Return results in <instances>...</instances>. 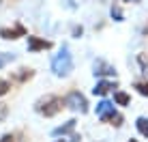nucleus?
<instances>
[{
	"instance_id": "ddd939ff",
	"label": "nucleus",
	"mask_w": 148,
	"mask_h": 142,
	"mask_svg": "<svg viewBox=\"0 0 148 142\" xmlns=\"http://www.w3.org/2000/svg\"><path fill=\"white\" fill-rule=\"evenodd\" d=\"M110 15L114 17V22H125V13H122V9H120L116 2L110 7Z\"/></svg>"
},
{
	"instance_id": "a211bd4d",
	"label": "nucleus",
	"mask_w": 148,
	"mask_h": 142,
	"mask_svg": "<svg viewBox=\"0 0 148 142\" xmlns=\"http://www.w3.org/2000/svg\"><path fill=\"white\" fill-rule=\"evenodd\" d=\"M122 121H125V116H122V114H116L114 119H112V123H110V125H114V127H120Z\"/></svg>"
},
{
	"instance_id": "5701e85b",
	"label": "nucleus",
	"mask_w": 148,
	"mask_h": 142,
	"mask_svg": "<svg viewBox=\"0 0 148 142\" xmlns=\"http://www.w3.org/2000/svg\"><path fill=\"white\" fill-rule=\"evenodd\" d=\"M120 2H140V0H120Z\"/></svg>"
},
{
	"instance_id": "bb28decb",
	"label": "nucleus",
	"mask_w": 148,
	"mask_h": 142,
	"mask_svg": "<svg viewBox=\"0 0 148 142\" xmlns=\"http://www.w3.org/2000/svg\"><path fill=\"white\" fill-rule=\"evenodd\" d=\"M129 142H137V140H133V138H131V140H129Z\"/></svg>"
},
{
	"instance_id": "9d476101",
	"label": "nucleus",
	"mask_w": 148,
	"mask_h": 142,
	"mask_svg": "<svg viewBox=\"0 0 148 142\" xmlns=\"http://www.w3.org/2000/svg\"><path fill=\"white\" fill-rule=\"evenodd\" d=\"M75 125H77V121L75 119H71V121H67L64 125H60V127H56L54 129V136H69V134H73V129H75Z\"/></svg>"
},
{
	"instance_id": "20e7f679",
	"label": "nucleus",
	"mask_w": 148,
	"mask_h": 142,
	"mask_svg": "<svg viewBox=\"0 0 148 142\" xmlns=\"http://www.w3.org/2000/svg\"><path fill=\"white\" fill-rule=\"evenodd\" d=\"M118 114L114 110V103L112 101H108V99H103V101H99L97 103V119L99 121H103V123H112V119Z\"/></svg>"
},
{
	"instance_id": "f3484780",
	"label": "nucleus",
	"mask_w": 148,
	"mask_h": 142,
	"mask_svg": "<svg viewBox=\"0 0 148 142\" xmlns=\"http://www.w3.org/2000/svg\"><path fill=\"white\" fill-rule=\"evenodd\" d=\"M7 114H9V105L7 103H0V123L7 119Z\"/></svg>"
},
{
	"instance_id": "aec40b11",
	"label": "nucleus",
	"mask_w": 148,
	"mask_h": 142,
	"mask_svg": "<svg viewBox=\"0 0 148 142\" xmlns=\"http://www.w3.org/2000/svg\"><path fill=\"white\" fill-rule=\"evenodd\" d=\"M0 142H15V136L13 134H4L2 138H0Z\"/></svg>"
},
{
	"instance_id": "b1692460",
	"label": "nucleus",
	"mask_w": 148,
	"mask_h": 142,
	"mask_svg": "<svg viewBox=\"0 0 148 142\" xmlns=\"http://www.w3.org/2000/svg\"><path fill=\"white\" fill-rule=\"evenodd\" d=\"M144 34H146V37H148V24H146V26H144Z\"/></svg>"
},
{
	"instance_id": "1a4fd4ad",
	"label": "nucleus",
	"mask_w": 148,
	"mask_h": 142,
	"mask_svg": "<svg viewBox=\"0 0 148 142\" xmlns=\"http://www.w3.org/2000/svg\"><path fill=\"white\" fill-rule=\"evenodd\" d=\"M114 88H116V82H110V80H99V82L95 84L92 93L99 95V97H105V95H108L110 90H114Z\"/></svg>"
},
{
	"instance_id": "39448f33",
	"label": "nucleus",
	"mask_w": 148,
	"mask_h": 142,
	"mask_svg": "<svg viewBox=\"0 0 148 142\" xmlns=\"http://www.w3.org/2000/svg\"><path fill=\"white\" fill-rule=\"evenodd\" d=\"M0 37L4 39V41H15V39H19V37H26V26L24 24H13L11 28H7V26H2L0 28Z\"/></svg>"
},
{
	"instance_id": "412c9836",
	"label": "nucleus",
	"mask_w": 148,
	"mask_h": 142,
	"mask_svg": "<svg viewBox=\"0 0 148 142\" xmlns=\"http://www.w3.org/2000/svg\"><path fill=\"white\" fill-rule=\"evenodd\" d=\"M82 32H84L82 26H73V37H82Z\"/></svg>"
},
{
	"instance_id": "2eb2a0df",
	"label": "nucleus",
	"mask_w": 148,
	"mask_h": 142,
	"mask_svg": "<svg viewBox=\"0 0 148 142\" xmlns=\"http://www.w3.org/2000/svg\"><path fill=\"white\" fill-rule=\"evenodd\" d=\"M11 60H15V54H11V52H2V54H0V69H2L4 65H9Z\"/></svg>"
},
{
	"instance_id": "9b49d317",
	"label": "nucleus",
	"mask_w": 148,
	"mask_h": 142,
	"mask_svg": "<svg viewBox=\"0 0 148 142\" xmlns=\"http://www.w3.org/2000/svg\"><path fill=\"white\" fill-rule=\"evenodd\" d=\"M114 103L116 105H129L131 103V97L125 93V90H116V93H114Z\"/></svg>"
},
{
	"instance_id": "f03ea898",
	"label": "nucleus",
	"mask_w": 148,
	"mask_h": 142,
	"mask_svg": "<svg viewBox=\"0 0 148 142\" xmlns=\"http://www.w3.org/2000/svg\"><path fill=\"white\" fill-rule=\"evenodd\" d=\"M52 71L58 78H64V75H69L71 71H73V56H71L69 48H62L60 54L52 60Z\"/></svg>"
},
{
	"instance_id": "dca6fc26",
	"label": "nucleus",
	"mask_w": 148,
	"mask_h": 142,
	"mask_svg": "<svg viewBox=\"0 0 148 142\" xmlns=\"http://www.w3.org/2000/svg\"><path fill=\"white\" fill-rule=\"evenodd\" d=\"M9 90H11V82H7V80L0 78V97H4Z\"/></svg>"
},
{
	"instance_id": "423d86ee",
	"label": "nucleus",
	"mask_w": 148,
	"mask_h": 142,
	"mask_svg": "<svg viewBox=\"0 0 148 142\" xmlns=\"http://www.w3.org/2000/svg\"><path fill=\"white\" fill-rule=\"evenodd\" d=\"M92 73H95V78H116V69L105 60H97Z\"/></svg>"
},
{
	"instance_id": "4468645a",
	"label": "nucleus",
	"mask_w": 148,
	"mask_h": 142,
	"mask_svg": "<svg viewBox=\"0 0 148 142\" xmlns=\"http://www.w3.org/2000/svg\"><path fill=\"white\" fill-rule=\"evenodd\" d=\"M133 88L142 95V97H148V80H140V82H135Z\"/></svg>"
},
{
	"instance_id": "f8f14e48",
	"label": "nucleus",
	"mask_w": 148,
	"mask_h": 142,
	"mask_svg": "<svg viewBox=\"0 0 148 142\" xmlns=\"http://www.w3.org/2000/svg\"><path fill=\"white\" fill-rule=\"evenodd\" d=\"M135 127H137V131H140L144 138H148V119L146 116H140V119L135 121Z\"/></svg>"
},
{
	"instance_id": "393cba45",
	"label": "nucleus",
	"mask_w": 148,
	"mask_h": 142,
	"mask_svg": "<svg viewBox=\"0 0 148 142\" xmlns=\"http://www.w3.org/2000/svg\"><path fill=\"white\" fill-rule=\"evenodd\" d=\"M0 2H17V0H0Z\"/></svg>"
},
{
	"instance_id": "4be33fe9",
	"label": "nucleus",
	"mask_w": 148,
	"mask_h": 142,
	"mask_svg": "<svg viewBox=\"0 0 148 142\" xmlns=\"http://www.w3.org/2000/svg\"><path fill=\"white\" fill-rule=\"evenodd\" d=\"M79 140H82L79 136H77V134H73V136H71V140H69V142H79Z\"/></svg>"
},
{
	"instance_id": "a878e982",
	"label": "nucleus",
	"mask_w": 148,
	"mask_h": 142,
	"mask_svg": "<svg viewBox=\"0 0 148 142\" xmlns=\"http://www.w3.org/2000/svg\"><path fill=\"white\" fill-rule=\"evenodd\" d=\"M56 142H69V140H56Z\"/></svg>"
},
{
	"instance_id": "0eeeda50",
	"label": "nucleus",
	"mask_w": 148,
	"mask_h": 142,
	"mask_svg": "<svg viewBox=\"0 0 148 142\" xmlns=\"http://www.w3.org/2000/svg\"><path fill=\"white\" fill-rule=\"evenodd\" d=\"M49 48H52V41L28 34V50H30V52H41V50H49Z\"/></svg>"
},
{
	"instance_id": "f257e3e1",
	"label": "nucleus",
	"mask_w": 148,
	"mask_h": 142,
	"mask_svg": "<svg viewBox=\"0 0 148 142\" xmlns=\"http://www.w3.org/2000/svg\"><path fill=\"white\" fill-rule=\"evenodd\" d=\"M62 108H64V99L58 97V95H45V97L37 99V103H34V110L41 116H47V119L62 112Z\"/></svg>"
},
{
	"instance_id": "7ed1b4c3",
	"label": "nucleus",
	"mask_w": 148,
	"mask_h": 142,
	"mask_svg": "<svg viewBox=\"0 0 148 142\" xmlns=\"http://www.w3.org/2000/svg\"><path fill=\"white\" fill-rule=\"evenodd\" d=\"M64 105H67L69 110H73V112H79V114L88 112V101H86V97L79 90H71L67 97H64Z\"/></svg>"
},
{
	"instance_id": "6ab92c4d",
	"label": "nucleus",
	"mask_w": 148,
	"mask_h": 142,
	"mask_svg": "<svg viewBox=\"0 0 148 142\" xmlns=\"http://www.w3.org/2000/svg\"><path fill=\"white\" fill-rule=\"evenodd\" d=\"M137 60H140V65H142V69H144V73H148V63H146V54H140V56H137Z\"/></svg>"
},
{
	"instance_id": "6e6552de",
	"label": "nucleus",
	"mask_w": 148,
	"mask_h": 142,
	"mask_svg": "<svg viewBox=\"0 0 148 142\" xmlns=\"http://www.w3.org/2000/svg\"><path fill=\"white\" fill-rule=\"evenodd\" d=\"M32 78H34V71L30 67H22V69H17V71L11 73V82H17V84H26L28 80H32Z\"/></svg>"
}]
</instances>
